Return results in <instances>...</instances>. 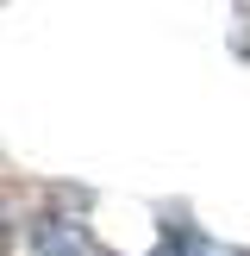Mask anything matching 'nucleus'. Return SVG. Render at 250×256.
Here are the masks:
<instances>
[]
</instances>
